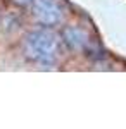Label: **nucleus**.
<instances>
[{
  "label": "nucleus",
  "instance_id": "nucleus-1",
  "mask_svg": "<svg viewBox=\"0 0 126 129\" xmlns=\"http://www.w3.org/2000/svg\"><path fill=\"white\" fill-rule=\"evenodd\" d=\"M68 50L62 43L59 29L33 26L19 38V55L26 64L50 69L62 62Z\"/></svg>",
  "mask_w": 126,
  "mask_h": 129
},
{
  "label": "nucleus",
  "instance_id": "nucleus-2",
  "mask_svg": "<svg viewBox=\"0 0 126 129\" xmlns=\"http://www.w3.org/2000/svg\"><path fill=\"white\" fill-rule=\"evenodd\" d=\"M33 26L59 29L69 19L68 7L62 0H33L24 10Z\"/></svg>",
  "mask_w": 126,
  "mask_h": 129
},
{
  "label": "nucleus",
  "instance_id": "nucleus-5",
  "mask_svg": "<svg viewBox=\"0 0 126 129\" xmlns=\"http://www.w3.org/2000/svg\"><path fill=\"white\" fill-rule=\"evenodd\" d=\"M0 21H2V7H0Z\"/></svg>",
  "mask_w": 126,
  "mask_h": 129
},
{
  "label": "nucleus",
  "instance_id": "nucleus-4",
  "mask_svg": "<svg viewBox=\"0 0 126 129\" xmlns=\"http://www.w3.org/2000/svg\"><path fill=\"white\" fill-rule=\"evenodd\" d=\"M10 9H16V10H26L31 5L33 0H4Z\"/></svg>",
  "mask_w": 126,
  "mask_h": 129
},
{
  "label": "nucleus",
  "instance_id": "nucleus-3",
  "mask_svg": "<svg viewBox=\"0 0 126 129\" xmlns=\"http://www.w3.org/2000/svg\"><path fill=\"white\" fill-rule=\"evenodd\" d=\"M59 33L66 50L71 53H85L92 45V36L87 28L76 22H71L69 19L59 28Z\"/></svg>",
  "mask_w": 126,
  "mask_h": 129
}]
</instances>
